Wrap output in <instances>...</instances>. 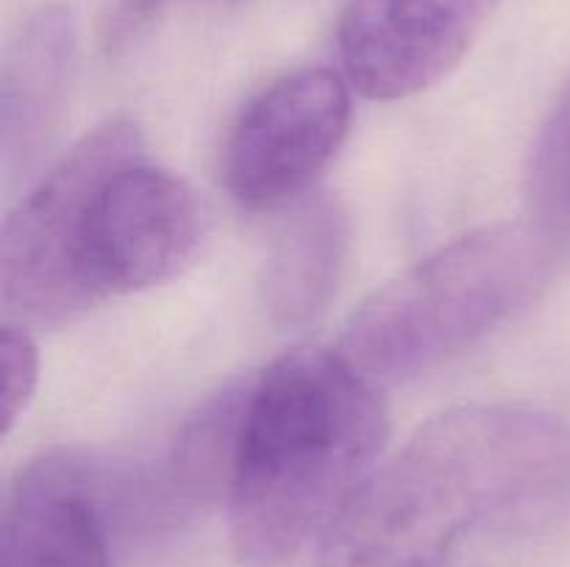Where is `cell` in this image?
Segmentation results:
<instances>
[{"instance_id":"1","label":"cell","mask_w":570,"mask_h":567,"mask_svg":"<svg viewBox=\"0 0 570 567\" xmlns=\"http://www.w3.org/2000/svg\"><path fill=\"white\" fill-rule=\"evenodd\" d=\"M204 203L145 156L131 117L81 139L6 220V322L61 326L111 295L176 278L204 242Z\"/></svg>"},{"instance_id":"2","label":"cell","mask_w":570,"mask_h":567,"mask_svg":"<svg viewBox=\"0 0 570 567\" xmlns=\"http://www.w3.org/2000/svg\"><path fill=\"white\" fill-rule=\"evenodd\" d=\"M570 517V422L532 406H460L373 470L321 534V567H440L476 528Z\"/></svg>"},{"instance_id":"3","label":"cell","mask_w":570,"mask_h":567,"mask_svg":"<svg viewBox=\"0 0 570 567\" xmlns=\"http://www.w3.org/2000/svg\"><path fill=\"white\" fill-rule=\"evenodd\" d=\"M384 437L376 387L340 350H293L248 378L228 484L237 559L245 567L293 559L371 476Z\"/></svg>"},{"instance_id":"4","label":"cell","mask_w":570,"mask_h":567,"mask_svg":"<svg viewBox=\"0 0 570 567\" xmlns=\"http://www.w3.org/2000/svg\"><path fill=\"white\" fill-rule=\"evenodd\" d=\"M546 272L543 233L512 222L479 228L376 289L351 315L340 354L373 384L415 378L515 315Z\"/></svg>"},{"instance_id":"5","label":"cell","mask_w":570,"mask_h":567,"mask_svg":"<svg viewBox=\"0 0 570 567\" xmlns=\"http://www.w3.org/2000/svg\"><path fill=\"white\" fill-rule=\"evenodd\" d=\"M348 126L351 94L337 72L309 67L278 78L250 100L228 137V192L245 209L287 203L326 170Z\"/></svg>"},{"instance_id":"6","label":"cell","mask_w":570,"mask_h":567,"mask_svg":"<svg viewBox=\"0 0 570 567\" xmlns=\"http://www.w3.org/2000/svg\"><path fill=\"white\" fill-rule=\"evenodd\" d=\"M501 0H348L337 26L345 76L371 100H404L443 81Z\"/></svg>"},{"instance_id":"7","label":"cell","mask_w":570,"mask_h":567,"mask_svg":"<svg viewBox=\"0 0 570 567\" xmlns=\"http://www.w3.org/2000/svg\"><path fill=\"white\" fill-rule=\"evenodd\" d=\"M0 567H111L98 481L83 461L50 454L11 484Z\"/></svg>"},{"instance_id":"8","label":"cell","mask_w":570,"mask_h":567,"mask_svg":"<svg viewBox=\"0 0 570 567\" xmlns=\"http://www.w3.org/2000/svg\"><path fill=\"white\" fill-rule=\"evenodd\" d=\"M76 53V20L61 3L39 6L6 44L0 67V150L6 176L37 156L59 111Z\"/></svg>"},{"instance_id":"9","label":"cell","mask_w":570,"mask_h":567,"mask_svg":"<svg viewBox=\"0 0 570 567\" xmlns=\"http://www.w3.org/2000/svg\"><path fill=\"white\" fill-rule=\"evenodd\" d=\"M348 215L334 198H312L284 222L262 272V304L276 326L315 320L337 289L348 256Z\"/></svg>"},{"instance_id":"10","label":"cell","mask_w":570,"mask_h":567,"mask_svg":"<svg viewBox=\"0 0 570 567\" xmlns=\"http://www.w3.org/2000/svg\"><path fill=\"white\" fill-rule=\"evenodd\" d=\"M248 381H237L206 400L176 437L173 484L187 498L228 495L239 431H243Z\"/></svg>"},{"instance_id":"11","label":"cell","mask_w":570,"mask_h":567,"mask_svg":"<svg viewBox=\"0 0 570 567\" xmlns=\"http://www.w3.org/2000/svg\"><path fill=\"white\" fill-rule=\"evenodd\" d=\"M532 183L540 209L554 220L570 222V83L538 139Z\"/></svg>"},{"instance_id":"12","label":"cell","mask_w":570,"mask_h":567,"mask_svg":"<svg viewBox=\"0 0 570 567\" xmlns=\"http://www.w3.org/2000/svg\"><path fill=\"white\" fill-rule=\"evenodd\" d=\"M0 367H3V434H11L39 384V350L26 326H14V322L3 326Z\"/></svg>"},{"instance_id":"13","label":"cell","mask_w":570,"mask_h":567,"mask_svg":"<svg viewBox=\"0 0 570 567\" xmlns=\"http://www.w3.org/2000/svg\"><path fill=\"white\" fill-rule=\"evenodd\" d=\"M165 3L167 0H120V9L115 17V39H128L139 28L148 26Z\"/></svg>"}]
</instances>
